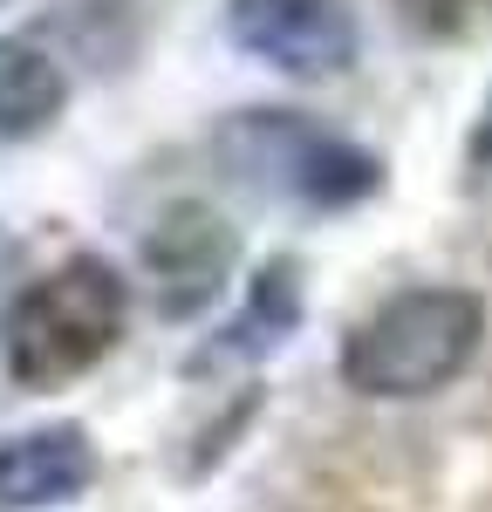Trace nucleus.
<instances>
[{
	"instance_id": "7",
	"label": "nucleus",
	"mask_w": 492,
	"mask_h": 512,
	"mask_svg": "<svg viewBox=\"0 0 492 512\" xmlns=\"http://www.w3.org/2000/svg\"><path fill=\"white\" fill-rule=\"evenodd\" d=\"M69 103V76L62 62L35 48V41L0 35V137H35L62 117Z\"/></svg>"
},
{
	"instance_id": "1",
	"label": "nucleus",
	"mask_w": 492,
	"mask_h": 512,
	"mask_svg": "<svg viewBox=\"0 0 492 512\" xmlns=\"http://www.w3.org/2000/svg\"><path fill=\"white\" fill-rule=\"evenodd\" d=\"M486 349V301L472 287H404L369 308L342 342V383L376 403L451 390Z\"/></svg>"
},
{
	"instance_id": "2",
	"label": "nucleus",
	"mask_w": 492,
	"mask_h": 512,
	"mask_svg": "<svg viewBox=\"0 0 492 512\" xmlns=\"http://www.w3.org/2000/svg\"><path fill=\"white\" fill-rule=\"evenodd\" d=\"M123 321H130V280L96 253H69L7 301L0 362L21 390H62L117 349Z\"/></svg>"
},
{
	"instance_id": "9",
	"label": "nucleus",
	"mask_w": 492,
	"mask_h": 512,
	"mask_svg": "<svg viewBox=\"0 0 492 512\" xmlns=\"http://www.w3.org/2000/svg\"><path fill=\"white\" fill-rule=\"evenodd\" d=\"M397 14H404V28H417V35H465L479 14H492V0H390Z\"/></svg>"
},
{
	"instance_id": "5",
	"label": "nucleus",
	"mask_w": 492,
	"mask_h": 512,
	"mask_svg": "<svg viewBox=\"0 0 492 512\" xmlns=\"http://www.w3.org/2000/svg\"><path fill=\"white\" fill-rule=\"evenodd\" d=\"M233 260H240V233L199 205V198H178L164 205L158 226L144 233V274H151V301L158 315L185 321L219 301V287L233 280Z\"/></svg>"
},
{
	"instance_id": "4",
	"label": "nucleus",
	"mask_w": 492,
	"mask_h": 512,
	"mask_svg": "<svg viewBox=\"0 0 492 512\" xmlns=\"http://www.w3.org/2000/svg\"><path fill=\"white\" fill-rule=\"evenodd\" d=\"M226 41L274 76L322 82L356 62L363 28L349 0H226Z\"/></svg>"
},
{
	"instance_id": "10",
	"label": "nucleus",
	"mask_w": 492,
	"mask_h": 512,
	"mask_svg": "<svg viewBox=\"0 0 492 512\" xmlns=\"http://www.w3.org/2000/svg\"><path fill=\"white\" fill-rule=\"evenodd\" d=\"M472 171L492 178V96H486V110H479V123H472Z\"/></svg>"
},
{
	"instance_id": "3",
	"label": "nucleus",
	"mask_w": 492,
	"mask_h": 512,
	"mask_svg": "<svg viewBox=\"0 0 492 512\" xmlns=\"http://www.w3.org/2000/svg\"><path fill=\"white\" fill-rule=\"evenodd\" d=\"M219 158L233 164L240 185L315 205V212H342L383 192V164L301 110H240L219 130Z\"/></svg>"
},
{
	"instance_id": "8",
	"label": "nucleus",
	"mask_w": 492,
	"mask_h": 512,
	"mask_svg": "<svg viewBox=\"0 0 492 512\" xmlns=\"http://www.w3.org/2000/svg\"><path fill=\"white\" fill-rule=\"evenodd\" d=\"M294 321H301V280H294V260H274V267L253 274L246 308L219 328V342H212L199 362H212V355H267V349H281L287 335H294Z\"/></svg>"
},
{
	"instance_id": "6",
	"label": "nucleus",
	"mask_w": 492,
	"mask_h": 512,
	"mask_svg": "<svg viewBox=\"0 0 492 512\" xmlns=\"http://www.w3.org/2000/svg\"><path fill=\"white\" fill-rule=\"evenodd\" d=\"M89 485H96V444L76 424H41V431L0 437V512L69 506Z\"/></svg>"
}]
</instances>
